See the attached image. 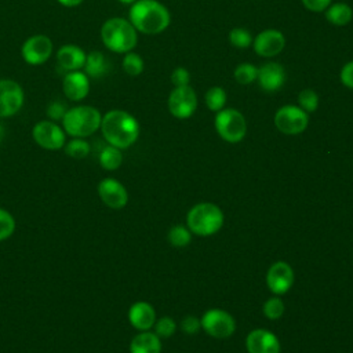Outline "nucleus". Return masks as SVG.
I'll return each instance as SVG.
<instances>
[{"instance_id": "obj_7", "label": "nucleus", "mask_w": 353, "mask_h": 353, "mask_svg": "<svg viewBox=\"0 0 353 353\" xmlns=\"http://www.w3.org/2000/svg\"><path fill=\"white\" fill-rule=\"evenodd\" d=\"M307 113L299 106L285 105L281 106L274 114V124L279 131L287 135H296L307 127Z\"/></svg>"}, {"instance_id": "obj_15", "label": "nucleus", "mask_w": 353, "mask_h": 353, "mask_svg": "<svg viewBox=\"0 0 353 353\" xmlns=\"http://www.w3.org/2000/svg\"><path fill=\"white\" fill-rule=\"evenodd\" d=\"M285 46V39L280 30L276 29H266L261 32L254 40V50L258 55L269 58L274 57Z\"/></svg>"}, {"instance_id": "obj_8", "label": "nucleus", "mask_w": 353, "mask_h": 353, "mask_svg": "<svg viewBox=\"0 0 353 353\" xmlns=\"http://www.w3.org/2000/svg\"><path fill=\"white\" fill-rule=\"evenodd\" d=\"M201 328L204 331L218 339L229 338L234 330H236V323L234 319L232 317L230 313L222 310V309H210L207 310L201 320Z\"/></svg>"}, {"instance_id": "obj_32", "label": "nucleus", "mask_w": 353, "mask_h": 353, "mask_svg": "<svg viewBox=\"0 0 353 353\" xmlns=\"http://www.w3.org/2000/svg\"><path fill=\"white\" fill-rule=\"evenodd\" d=\"M230 43L237 48H247L252 44L251 33L244 28H234L229 33Z\"/></svg>"}, {"instance_id": "obj_24", "label": "nucleus", "mask_w": 353, "mask_h": 353, "mask_svg": "<svg viewBox=\"0 0 353 353\" xmlns=\"http://www.w3.org/2000/svg\"><path fill=\"white\" fill-rule=\"evenodd\" d=\"M99 164L102 165V168L105 170H117L121 163H123V154L121 150L116 146L108 145L105 148H102V150L99 152Z\"/></svg>"}, {"instance_id": "obj_38", "label": "nucleus", "mask_w": 353, "mask_h": 353, "mask_svg": "<svg viewBox=\"0 0 353 353\" xmlns=\"http://www.w3.org/2000/svg\"><path fill=\"white\" fill-rule=\"evenodd\" d=\"M341 81L345 87L353 88V61L347 62L341 70Z\"/></svg>"}, {"instance_id": "obj_26", "label": "nucleus", "mask_w": 353, "mask_h": 353, "mask_svg": "<svg viewBox=\"0 0 353 353\" xmlns=\"http://www.w3.org/2000/svg\"><path fill=\"white\" fill-rule=\"evenodd\" d=\"M205 103L210 110L219 112L226 103V92L221 87H211L205 94Z\"/></svg>"}, {"instance_id": "obj_40", "label": "nucleus", "mask_w": 353, "mask_h": 353, "mask_svg": "<svg viewBox=\"0 0 353 353\" xmlns=\"http://www.w3.org/2000/svg\"><path fill=\"white\" fill-rule=\"evenodd\" d=\"M84 0H58L59 4L65 6V7H76L79 4H81Z\"/></svg>"}, {"instance_id": "obj_23", "label": "nucleus", "mask_w": 353, "mask_h": 353, "mask_svg": "<svg viewBox=\"0 0 353 353\" xmlns=\"http://www.w3.org/2000/svg\"><path fill=\"white\" fill-rule=\"evenodd\" d=\"M353 11L352 8L345 4V3H336L332 4L325 10V18L330 23L336 25V26H343L347 25L352 21Z\"/></svg>"}, {"instance_id": "obj_14", "label": "nucleus", "mask_w": 353, "mask_h": 353, "mask_svg": "<svg viewBox=\"0 0 353 353\" xmlns=\"http://www.w3.org/2000/svg\"><path fill=\"white\" fill-rule=\"evenodd\" d=\"M266 284L273 294L276 295L285 294L294 284L292 268L283 261L273 263L266 273Z\"/></svg>"}, {"instance_id": "obj_22", "label": "nucleus", "mask_w": 353, "mask_h": 353, "mask_svg": "<svg viewBox=\"0 0 353 353\" xmlns=\"http://www.w3.org/2000/svg\"><path fill=\"white\" fill-rule=\"evenodd\" d=\"M108 69H109V63L102 52L92 51L87 55L85 63H84V73L87 76L98 79V77L105 76Z\"/></svg>"}, {"instance_id": "obj_31", "label": "nucleus", "mask_w": 353, "mask_h": 353, "mask_svg": "<svg viewBox=\"0 0 353 353\" xmlns=\"http://www.w3.org/2000/svg\"><path fill=\"white\" fill-rule=\"evenodd\" d=\"M15 230V219L4 208H0V241L7 240L8 237L12 236Z\"/></svg>"}, {"instance_id": "obj_30", "label": "nucleus", "mask_w": 353, "mask_h": 353, "mask_svg": "<svg viewBox=\"0 0 353 353\" xmlns=\"http://www.w3.org/2000/svg\"><path fill=\"white\" fill-rule=\"evenodd\" d=\"M298 102H299V108L303 109L306 113L314 112L319 106V97L317 94L310 90V88H305L299 92L298 95Z\"/></svg>"}, {"instance_id": "obj_39", "label": "nucleus", "mask_w": 353, "mask_h": 353, "mask_svg": "<svg viewBox=\"0 0 353 353\" xmlns=\"http://www.w3.org/2000/svg\"><path fill=\"white\" fill-rule=\"evenodd\" d=\"M302 3L307 10L320 12V11H324L330 6L331 0H302Z\"/></svg>"}, {"instance_id": "obj_35", "label": "nucleus", "mask_w": 353, "mask_h": 353, "mask_svg": "<svg viewBox=\"0 0 353 353\" xmlns=\"http://www.w3.org/2000/svg\"><path fill=\"white\" fill-rule=\"evenodd\" d=\"M171 81L175 87H185L189 85L190 81V74L185 68H176L172 73H171Z\"/></svg>"}, {"instance_id": "obj_10", "label": "nucleus", "mask_w": 353, "mask_h": 353, "mask_svg": "<svg viewBox=\"0 0 353 353\" xmlns=\"http://www.w3.org/2000/svg\"><path fill=\"white\" fill-rule=\"evenodd\" d=\"M32 135L34 142L47 150H58L65 146V131L54 121H39L33 130Z\"/></svg>"}, {"instance_id": "obj_1", "label": "nucleus", "mask_w": 353, "mask_h": 353, "mask_svg": "<svg viewBox=\"0 0 353 353\" xmlns=\"http://www.w3.org/2000/svg\"><path fill=\"white\" fill-rule=\"evenodd\" d=\"M101 131L109 145L125 149L138 139L139 124L130 113L114 109L102 116Z\"/></svg>"}, {"instance_id": "obj_21", "label": "nucleus", "mask_w": 353, "mask_h": 353, "mask_svg": "<svg viewBox=\"0 0 353 353\" xmlns=\"http://www.w3.org/2000/svg\"><path fill=\"white\" fill-rule=\"evenodd\" d=\"M160 338L150 331H142L135 335L130 343V353H160Z\"/></svg>"}, {"instance_id": "obj_13", "label": "nucleus", "mask_w": 353, "mask_h": 353, "mask_svg": "<svg viewBox=\"0 0 353 353\" xmlns=\"http://www.w3.org/2000/svg\"><path fill=\"white\" fill-rule=\"evenodd\" d=\"M98 194L105 205L113 210H120L125 207L128 201L127 189L121 182L114 178H105L98 183Z\"/></svg>"}, {"instance_id": "obj_27", "label": "nucleus", "mask_w": 353, "mask_h": 353, "mask_svg": "<svg viewBox=\"0 0 353 353\" xmlns=\"http://www.w3.org/2000/svg\"><path fill=\"white\" fill-rule=\"evenodd\" d=\"M192 233L188 228L182 225H175L168 232V241L175 247H185L190 243Z\"/></svg>"}, {"instance_id": "obj_20", "label": "nucleus", "mask_w": 353, "mask_h": 353, "mask_svg": "<svg viewBox=\"0 0 353 353\" xmlns=\"http://www.w3.org/2000/svg\"><path fill=\"white\" fill-rule=\"evenodd\" d=\"M87 54L77 46L73 44H66L62 46L58 52H57V62L58 65L69 72L80 70L84 68Z\"/></svg>"}, {"instance_id": "obj_16", "label": "nucleus", "mask_w": 353, "mask_h": 353, "mask_svg": "<svg viewBox=\"0 0 353 353\" xmlns=\"http://www.w3.org/2000/svg\"><path fill=\"white\" fill-rule=\"evenodd\" d=\"M248 353H280V342L277 336L268 330H254L245 339Z\"/></svg>"}, {"instance_id": "obj_3", "label": "nucleus", "mask_w": 353, "mask_h": 353, "mask_svg": "<svg viewBox=\"0 0 353 353\" xmlns=\"http://www.w3.org/2000/svg\"><path fill=\"white\" fill-rule=\"evenodd\" d=\"M102 116L94 106L80 105L66 110L62 119L63 131L73 138H85L101 128Z\"/></svg>"}, {"instance_id": "obj_37", "label": "nucleus", "mask_w": 353, "mask_h": 353, "mask_svg": "<svg viewBox=\"0 0 353 353\" xmlns=\"http://www.w3.org/2000/svg\"><path fill=\"white\" fill-rule=\"evenodd\" d=\"M181 327L186 334H196L200 328H201V323L197 317L194 316H186L182 321H181Z\"/></svg>"}, {"instance_id": "obj_17", "label": "nucleus", "mask_w": 353, "mask_h": 353, "mask_svg": "<svg viewBox=\"0 0 353 353\" xmlns=\"http://www.w3.org/2000/svg\"><path fill=\"white\" fill-rule=\"evenodd\" d=\"M62 90L68 99L70 101H81L88 95L90 81L85 73L80 70L69 72L62 81Z\"/></svg>"}, {"instance_id": "obj_6", "label": "nucleus", "mask_w": 353, "mask_h": 353, "mask_svg": "<svg viewBox=\"0 0 353 353\" xmlns=\"http://www.w3.org/2000/svg\"><path fill=\"white\" fill-rule=\"evenodd\" d=\"M215 128L222 139L236 143L245 137L247 123L239 110L222 109L215 116Z\"/></svg>"}, {"instance_id": "obj_25", "label": "nucleus", "mask_w": 353, "mask_h": 353, "mask_svg": "<svg viewBox=\"0 0 353 353\" xmlns=\"http://www.w3.org/2000/svg\"><path fill=\"white\" fill-rule=\"evenodd\" d=\"M65 153L72 159H84L90 153V143L83 138H73L65 143Z\"/></svg>"}, {"instance_id": "obj_4", "label": "nucleus", "mask_w": 353, "mask_h": 353, "mask_svg": "<svg viewBox=\"0 0 353 353\" xmlns=\"http://www.w3.org/2000/svg\"><path fill=\"white\" fill-rule=\"evenodd\" d=\"M101 39L113 52H130L137 41V29L123 18H110L101 28Z\"/></svg>"}, {"instance_id": "obj_18", "label": "nucleus", "mask_w": 353, "mask_h": 353, "mask_svg": "<svg viewBox=\"0 0 353 353\" xmlns=\"http://www.w3.org/2000/svg\"><path fill=\"white\" fill-rule=\"evenodd\" d=\"M128 320L134 328L149 331L156 323V312L150 303L138 301L128 309Z\"/></svg>"}, {"instance_id": "obj_33", "label": "nucleus", "mask_w": 353, "mask_h": 353, "mask_svg": "<svg viewBox=\"0 0 353 353\" xmlns=\"http://www.w3.org/2000/svg\"><path fill=\"white\" fill-rule=\"evenodd\" d=\"M284 313V303L280 298L273 296L269 298L265 303H263V314L270 319V320H277L283 316Z\"/></svg>"}, {"instance_id": "obj_41", "label": "nucleus", "mask_w": 353, "mask_h": 353, "mask_svg": "<svg viewBox=\"0 0 353 353\" xmlns=\"http://www.w3.org/2000/svg\"><path fill=\"white\" fill-rule=\"evenodd\" d=\"M4 135H6V131H4L3 124L0 123V143H1V142H3V139H4Z\"/></svg>"}, {"instance_id": "obj_34", "label": "nucleus", "mask_w": 353, "mask_h": 353, "mask_svg": "<svg viewBox=\"0 0 353 353\" xmlns=\"http://www.w3.org/2000/svg\"><path fill=\"white\" fill-rule=\"evenodd\" d=\"M154 334L159 336V338H170L175 330H176V324L175 321L168 317V316H164L161 319H159L156 323H154Z\"/></svg>"}, {"instance_id": "obj_42", "label": "nucleus", "mask_w": 353, "mask_h": 353, "mask_svg": "<svg viewBox=\"0 0 353 353\" xmlns=\"http://www.w3.org/2000/svg\"><path fill=\"white\" fill-rule=\"evenodd\" d=\"M119 1H121V3H125V4H130V3H135L137 0H119Z\"/></svg>"}, {"instance_id": "obj_19", "label": "nucleus", "mask_w": 353, "mask_h": 353, "mask_svg": "<svg viewBox=\"0 0 353 353\" xmlns=\"http://www.w3.org/2000/svg\"><path fill=\"white\" fill-rule=\"evenodd\" d=\"M256 79L259 80V84L265 91H276L284 84L285 72L281 65L276 62H269L258 69Z\"/></svg>"}, {"instance_id": "obj_2", "label": "nucleus", "mask_w": 353, "mask_h": 353, "mask_svg": "<svg viewBox=\"0 0 353 353\" xmlns=\"http://www.w3.org/2000/svg\"><path fill=\"white\" fill-rule=\"evenodd\" d=\"M168 10L156 0H137L130 10L132 26L146 34L161 33L170 25Z\"/></svg>"}, {"instance_id": "obj_36", "label": "nucleus", "mask_w": 353, "mask_h": 353, "mask_svg": "<svg viewBox=\"0 0 353 353\" xmlns=\"http://www.w3.org/2000/svg\"><path fill=\"white\" fill-rule=\"evenodd\" d=\"M66 113V108L62 102L59 101H54L48 105L47 108V116L51 119V120H62L63 116Z\"/></svg>"}, {"instance_id": "obj_9", "label": "nucleus", "mask_w": 353, "mask_h": 353, "mask_svg": "<svg viewBox=\"0 0 353 353\" xmlns=\"http://www.w3.org/2000/svg\"><path fill=\"white\" fill-rule=\"evenodd\" d=\"M197 106V97L192 87H175L168 97V110L176 119L190 117Z\"/></svg>"}, {"instance_id": "obj_5", "label": "nucleus", "mask_w": 353, "mask_h": 353, "mask_svg": "<svg viewBox=\"0 0 353 353\" xmlns=\"http://www.w3.org/2000/svg\"><path fill=\"white\" fill-rule=\"evenodd\" d=\"M190 232L197 236H211L223 225V214L221 208L212 203H200L190 208L186 216Z\"/></svg>"}, {"instance_id": "obj_12", "label": "nucleus", "mask_w": 353, "mask_h": 353, "mask_svg": "<svg viewBox=\"0 0 353 353\" xmlns=\"http://www.w3.org/2000/svg\"><path fill=\"white\" fill-rule=\"evenodd\" d=\"M22 58L29 65H41L52 54V41L44 34H36L29 37L21 48Z\"/></svg>"}, {"instance_id": "obj_28", "label": "nucleus", "mask_w": 353, "mask_h": 353, "mask_svg": "<svg viewBox=\"0 0 353 353\" xmlns=\"http://www.w3.org/2000/svg\"><path fill=\"white\" fill-rule=\"evenodd\" d=\"M123 69L130 76H138L143 70V59L135 52H125L123 58Z\"/></svg>"}, {"instance_id": "obj_11", "label": "nucleus", "mask_w": 353, "mask_h": 353, "mask_svg": "<svg viewBox=\"0 0 353 353\" xmlns=\"http://www.w3.org/2000/svg\"><path fill=\"white\" fill-rule=\"evenodd\" d=\"M23 105L22 87L8 79L0 80V119L14 116Z\"/></svg>"}, {"instance_id": "obj_29", "label": "nucleus", "mask_w": 353, "mask_h": 353, "mask_svg": "<svg viewBox=\"0 0 353 353\" xmlns=\"http://www.w3.org/2000/svg\"><path fill=\"white\" fill-rule=\"evenodd\" d=\"M258 76V69L251 63H241L234 69V79L240 84H250Z\"/></svg>"}]
</instances>
